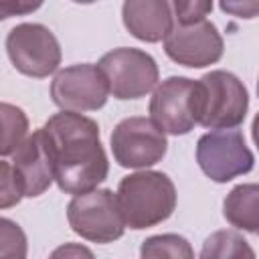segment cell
Wrapping results in <instances>:
<instances>
[{
  "label": "cell",
  "mask_w": 259,
  "mask_h": 259,
  "mask_svg": "<svg viewBox=\"0 0 259 259\" xmlns=\"http://www.w3.org/2000/svg\"><path fill=\"white\" fill-rule=\"evenodd\" d=\"M67 221L73 233L93 243H113L123 237L125 223L117 196L109 188H95L73 196L67 204Z\"/></svg>",
  "instance_id": "cell-4"
},
{
  "label": "cell",
  "mask_w": 259,
  "mask_h": 259,
  "mask_svg": "<svg viewBox=\"0 0 259 259\" xmlns=\"http://www.w3.org/2000/svg\"><path fill=\"white\" fill-rule=\"evenodd\" d=\"M223 214L235 229L259 235V184H237L223 200Z\"/></svg>",
  "instance_id": "cell-14"
},
{
  "label": "cell",
  "mask_w": 259,
  "mask_h": 259,
  "mask_svg": "<svg viewBox=\"0 0 259 259\" xmlns=\"http://www.w3.org/2000/svg\"><path fill=\"white\" fill-rule=\"evenodd\" d=\"M257 97H259V81H257Z\"/></svg>",
  "instance_id": "cell-25"
},
{
  "label": "cell",
  "mask_w": 259,
  "mask_h": 259,
  "mask_svg": "<svg viewBox=\"0 0 259 259\" xmlns=\"http://www.w3.org/2000/svg\"><path fill=\"white\" fill-rule=\"evenodd\" d=\"M40 6V2H0V18H10L14 14H26V12H32Z\"/></svg>",
  "instance_id": "cell-23"
},
{
  "label": "cell",
  "mask_w": 259,
  "mask_h": 259,
  "mask_svg": "<svg viewBox=\"0 0 259 259\" xmlns=\"http://www.w3.org/2000/svg\"><path fill=\"white\" fill-rule=\"evenodd\" d=\"M212 10V2L208 0H186V2H172V14L176 22H196L204 20Z\"/></svg>",
  "instance_id": "cell-20"
},
{
  "label": "cell",
  "mask_w": 259,
  "mask_h": 259,
  "mask_svg": "<svg viewBox=\"0 0 259 259\" xmlns=\"http://www.w3.org/2000/svg\"><path fill=\"white\" fill-rule=\"evenodd\" d=\"M115 196L125 227L134 231L164 223L176 208V186L168 174L158 170L123 176Z\"/></svg>",
  "instance_id": "cell-2"
},
{
  "label": "cell",
  "mask_w": 259,
  "mask_h": 259,
  "mask_svg": "<svg viewBox=\"0 0 259 259\" xmlns=\"http://www.w3.org/2000/svg\"><path fill=\"white\" fill-rule=\"evenodd\" d=\"M196 81L188 77H168L150 97V119L170 136H184L196 125L194 115Z\"/></svg>",
  "instance_id": "cell-11"
},
{
  "label": "cell",
  "mask_w": 259,
  "mask_h": 259,
  "mask_svg": "<svg viewBox=\"0 0 259 259\" xmlns=\"http://www.w3.org/2000/svg\"><path fill=\"white\" fill-rule=\"evenodd\" d=\"M10 164L20 182L22 194L28 198L40 196L53 184L55 172H53V162H51V154L47 148L42 127L34 130L20 144V148L12 154Z\"/></svg>",
  "instance_id": "cell-12"
},
{
  "label": "cell",
  "mask_w": 259,
  "mask_h": 259,
  "mask_svg": "<svg viewBox=\"0 0 259 259\" xmlns=\"http://www.w3.org/2000/svg\"><path fill=\"white\" fill-rule=\"evenodd\" d=\"M6 53L18 73L34 79L53 75L61 65V45L53 30L40 22H22L10 28Z\"/></svg>",
  "instance_id": "cell-6"
},
{
  "label": "cell",
  "mask_w": 259,
  "mask_h": 259,
  "mask_svg": "<svg viewBox=\"0 0 259 259\" xmlns=\"http://www.w3.org/2000/svg\"><path fill=\"white\" fill-rule=\"evenodd\" d=\"M53 162L55 182L67 194L95 190L109 172V162L99 140V125L83 113L61 111L42 125Z\"/></svg>",
  "instance_id": "cell-1"
},
{
  "label": "cell",
  "mask_w": 259,
  "mask_h": 259,
  "mask_svg": "<svg viewBox=\"0 0 259 259\" xmlns=\"http://www.w3.org/2000/svg\"><path fill=\"white\" fill-rule=\"evenodd\" d=\"M20 182L12 170V164L2 160L0 162V208H10L22 200Z\"/></svg>",
  "instance_id": "cell-19"
},
{
  "label": "cell",
  "mask_w": 259,
  "mask_h": 259,
  "mask_svg": "<svg viewBox=\"0 0 259 259\" xmlns=\"http://www.w3.org/2000/svg\"><path fill=\"white\" fill-rule=\"evenodd\" d=\"M221 10L241 18L259 16V2H221Z\"/></svg>",
  "instance_id": "cell-22"
},
{
  "label": "cell",
  "mask_w": 259,
  "mask_h": 259,
  "mask_svg": "<svg viewBox=\"0 0 259 259\" xmlns=\"http://www.w3.org/2000/svg\"><path fill=\"white\" fill-rule=\"evenodd\" d=\"M198 259H255V251L241 233L221 229L204 239Z\"/></svg>",
  "instance_id": "cell-15"
},
{
  "label": "cell",
  "mask_w": 259,
  "mask_h": 259,
  "mask_svg": "<svg viewBox=\"0 0 259 259\" xmlns=\"http://www.w3.org/2000/svg\"><path fill=\"white\" fill-rule=\"evenodd\" d=\"M123 26L144 42H160L168 36L174 14L166 0H127L121 6Z\"/></svg>",
  "instance_id": "cell-13"
},
{
  "label": "cell",
  "mask_w": 259,
  "mask_h": 259,
  "mask_svg": "<svg viewBox=\"0 0 259 259\" xmlns=\"http://www.w3.org/2000/svg\"><path fill=\"white\" fill-rule=\"evenodd\" d=\"M51 97L63 111H97L105 105L109 87L97 65L79 63L65 67L55 75L51 83Z\"/></svg>",
  "instance_id": "cell-9"
},
{
  "label": "cell",
  "mask_w": 259,
  "mask_h": 259,
  "mask_svg": "<svg viewBox=\"0 0 259 259\" xmlns=\"http://www.w3.org/2000/svg\"><path fill=\"white\" fill-rule=\"evenodd\" d=\"M196 162L212 182H229L253 170L255 158L239 130H212L196 142Z\"/></svg>",
  "instance_id": "cell-7"
},
{
  "label": "cell",
  "mask_w": 259,
  "mask_h": 259,
  "mask_svg": "<svg viewBox=\"0 0 259 259\" xmlns=\"http://www.w3.org/2000/svg\"><path fill=\"white\" fill-rule=\"evenodd\" d=\"M166 55L190 69H202L221 61L225 53V42L219 28L208 20L196 22H176L172 24L168 36L164 38Z\"/></svg>",
  "instance_id": "cell-10"
},
{
  "label": "cell",
  "mask_w": 259,
  "mask_h": 259,
  "mask_svg": "<svg viewBox=\"0 0 259 259\" xmlns=\"http://www.w3.org/2000/svg\"><path fill=\"white\" fill-rule=\"evenodd\" d=\"M249 109V95L243 81L231 71H210L196 79L194 115L196 123L208 130H237Z\"/></svg>",
  "instance_id": "cell-3"
},
{
  "label": "cell",
  "mask_w": 259,
  "mask_h": 259,
  "mask_svg": "<svg viewBox=\"0 0 259 259\" xmlns=\"http://www.w3.org/2000/svg\"><path fill=\"white\" fill-rule=\"evenodd\" d=\"M97 67L101 69L109 93L115 99H140L158 87V65L154 57L142 49H113L99 59Z\"/></svg>",
  "instance_id": "cell-5"
},
{
  "label": "cell",
  "mask_w": 259,
  "mask_h": 259,
  "mask_svg": "<svg viewBox=\"0 0 259 259\" xmlns=\"http://www.w3.org/2000/svg\"><path fill=\"white\" fill-rule=\"evenodd\" d=\"M251 136H253V142H255V146H257V150H259V111H257V115L253 117V125H251Z\"/></svg>",
  "instance_id": "cell-24"
},
{
  "label": "cell",
  "mask_w": 259,
  "mask_h": 259,
  "mask_svg": "<svg viewBox=\"0 0 259 259\" xmlns=\"http://www.w3.org/2000/svg\"><path fill=\"white\" fill-rule=\"evenodd\" d=\"M142 259H194L192 245L188 239L176 233L152 235L140 247Z\"/></svg>",
  "instance_id": "cell-16"
},
{
  "label": "cell",
  "mask_w": 259,
  "mask_h": 259,
  "mask_svg": "<svg viewBox=\"0 0 259 259\" xmlns=\"http://www.w3.org/2000/svg\"><path fill=\"white\" fill-rule=\"evenodd\" d=\"M166 134L150 117H125L111 132V152L123 168H150L166 156Z\"/></svg>",
  "instance_id": "cell-8"
},
{
  "label": "cell",
  "mask_w": 259,
  "mask_h": 259,
  "mask_svg": "<svg viewBox=\"0 0 259 259\" xmlns=\"http://www.w3.org/2000/svg\"><path fill=\"white\" fill-rule=\"evenodd\" d=\"M49 259H95V255L81 243H63L49 255Z\"/></svg>",
  "instance_id": "cell-21"
},
{
  "label": "cell",
  "mask_w": 259,
  "mask_h": 259,
  "mask_svg": "<svg viewBox=\"0 0 259 259\" xmlns=\"http://www.w3.org/2000/svg\"><path fill=\"white\" fill-rule=\"evenodd\" d=\"M0 117H2L0 154L2 156H10L30 136L28 134V117L20 107H16L12 103H6V101L0 105Z\"/></svg>",
  "instance_id": "cell-17"
},
{
  "label": "cell",
  "mask_w": 259,
  "mask_h": 259,
  "mask_svg": "<svg viewBox=\"0 0 259 259\" xmlns=\"http://www.w3.org/2000/svg\"><path fill=\"white\" fill-rule=\"evenodd\" d=\"M0 259H26V235L10 219L0 221Z\"/></svg>",
  "instance_id": "cell-18"
}]
</instances>
